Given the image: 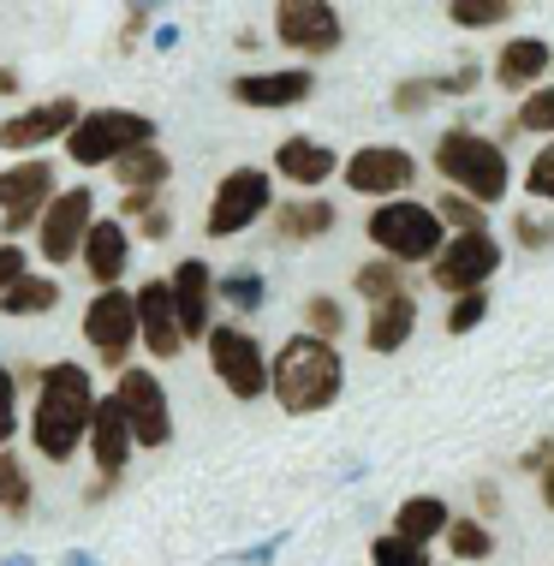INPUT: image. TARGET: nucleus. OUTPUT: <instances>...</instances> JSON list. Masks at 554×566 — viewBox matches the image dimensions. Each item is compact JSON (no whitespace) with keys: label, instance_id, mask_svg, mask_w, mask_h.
I'll return each mask as SVG.
<instances>
[{"label":"nucleus","instance_id":"obj_1","mask_svg":"<svg viewBox=\"0 0 554 566\" xmlns=\"http://www.w3.org/2000/svg\"><path fill=\"white\" fill-rule=\"evenodd\" d=\"M90 411H96V388H90L84 364H49L36 376V411H30V441L42 459H72L79 441L90 436Z\"/></svg>","mask_w":554,"mask_h":566},{"label":"nucleus","instance_id":"obj_2","mask_svg":"<svg viewBox=\"0 0 554 566\" xmlns=\"http://www.w3.org/2000/svg\"><path fill=\"white\" fill-rule=\"evenodd\" d=\"M341 381H346L341 352L328 340H316V334H292L281 346V358L269 364V394L281 400V411H292V418L328 411L341 400Z\"/></svg>","mask_w":554,"mask_h":566},{"label":"nucleus","instance_id":"obj_3","mask_svg":"<svg viewBox=\"0 0 554 566\" xmlns=\"http://www.w3.org/2000/svg\"><path fill=\"white\" fill-rule=\"evenodd\" d=\"M436 174L448 179L459 197H471L477 209L501 203L506 197V156L495 137H477V132H441L436 144Z\"/></svg>","mask_w":554,"mask_h":566},{"label":"nucleus","instance_id":"obj_4","mask_svg":"<svg viewBox=\"0 0 554 566\" xmlns=\"http://www.w3.org/2000/svg\"><path fill=\"white\" fill-rule=\"evenodd\" d=\"M364 233H369V244H376V251H388L394 263H424V256H441V251H448V227H441L436 203H406V197L369 209Z\"/></svg>","mask_w":554,"mask_h":566},{"label":"nucleus","instance_id":"obj_5","mask_svg":"<svg viewBox=\"0 0 554 566\" xmlns=\"http://www.w3.org/2000/svg\"><path fill=\"white\" fill-rule=\"evenodd\" d=\"M156 144V119L132 114V108H90L66 137V156L79 167H102V161H126L132 149Z\"/></svg>","mask_w":554,"mask_h":566},{"label":"nucleus","instance_id":"obj_6","mask_svg":"<svg viewBox=\"0 0 554 566\" xmlns=\"http://www.w3.org/2000/svg\"><path fill=\"white\" fill-rule=\"evenodd\" d=\"M209 370H215V381H221L233 400H257V394H269L263 346H257V334H244L233 323L209 328Z\"/></svg>","mask_w":554,"mask_h":566},{"label":"nucleus","instance_id":"obj_7","mask_svg":"<svg viewBox=\"0 0 554 566\" xmlns=\"http://www.w3.org/2000/svg\"><path fill=\"white\" fill-rule=\"evenodd\" d=\"M114 406H119V418H126L137 448H161L174 436V411H167V388L156 381V370H132L126 364L114 381Z\"/></svg>","mask_w":554,"mask_h":566},{"label":"nucleus","instance_id":"obj_8","mask_svg":"<svg viewBox=\"0 0 554 566\" xmlns=\"http://www.w3.org/2000/svg\"><path fill=\"white\" fill-rule=\"evenodd\" d=\"M269 197H274V186H269L263 167H233V174L215 186V197H209V221H203L209 239H233L251 221H263L269 216Z\"/></svg>","mask_w":554,"mask_h":566},{"label":"nucleus","instance_id":"obj_9","mask_svg":"<svg viewBox=\"0 0 554 566\" xmlns=\"http://www.w3.org/2000/svg\"><path fill=\"white\" fill-rule=\"evenodd\" d=\"M84 340L102 352L107 370H126V352L137 340V298L119 293V286H107L102 298H90L84 311Z\"/></svg>","mask_w":554,"mask_h":566},{"label":"nucleus","instance_id":"obj_10","mask_svg":"<svg viewBox=\"0 0 554 566\" xmlns=\"http://www.w3.org/2000/svg\"><path fill=\"white\" fill-rule=\"evenodd\" d=\"M501 269V244L489 239V233H459L448 239V251L436 256V286H448L453 298H466V293H483L489 286V274Z\"/></svg>","mask_w":554,"mask_h":566},{"label":"nucleus","instance_id":"obj_11","mask_svg":"<svg viewBox=\"0 0 554 566\" xmlns=\"http://www.w3.org/2000/svg\"><path fill=\"white\" fill-rule=\"evenodd\" d=\"M274 36L299 54H334L341 49V12L328 0H281L274 7Z\"/></svg>","mask_w":554,"mask_h":566},{"label":"nucleus","instance_id":"obj_12","mask_svg":"<svg viewBox=\"0 0 554 566\" xmlns=\"http://www.w3.org/2000/svg\"><path fill=\"white\" fill-rule=\"evenodd\" d=\"M341 179L358 197H388L394 203V197L418 179V161H411L406 149H394V144H364L352 161H341Z\"/></svg>","mask_w":554,"mask_h":566},{"label":"nucleus","instance_id":"obj_13","mask_svg":"<svg viewBox=\"0 0 554 566\" xmlns=\"http://www.w3.org/2000/svg\"><path fill=\"white\" fill-rule=\"evenodd\" d=\"M90 221H96V197H90V186L54 191V203L42 209V256H49V263H72V256L84 251Z\"/></svg>","mask_w":554,"mask_h":566},{"label":"nucleus","instance_id":"obj_14","mask_svg":"<svg viewBox=\"0 0 554 566\" xmlns=\"http://www.w3.org/2000/svg\"><path fill=\"white\" fill-rule=\"evenodd\" d=\"M54 203V167L49 161H19L0 174V209H7V233H24L42 209Z\"/></svg>","mask_w":554,"mask_h":566},{"label":"nucleus","instance_id":"obj_15","mask_svg":"<svg viewBox=\"0 0 554 566\" xmlns=\"http://www.w3.org/2000/svg\"><path fill=\"white\" fill-rule=\"evenodd\" d=\"M79 119H84V108L72 96L36 102V108L12 114L7 126H0V149H42V144H54V137H72Z\"/></svg>","mask_w":554,"mask_h":566},{"label":"nucleus","instance_id":"obj_16","mask_svg":"<svg viewBox=\"0 0 554 566\" xmlns=\"http://www.w3.org/2000/svg\"><path fill=\"white\" fill-rule=\"evenodd\" d=\"M174 311H179V334L185 340H209V304H215V281H209V263L203 256H185L174 269Z\"/></svg>","mask_w":554,"mask_h":566},{"label":"nucleus","instance_id":"obj_17","mask_svg":"<svg viewBox=\"0 0 554 566\" xmlns=\"http://www.w3.org/2000/svg\"><path fill=\"white\" fill-rule=\"evenodd\" d=\"M137 334H144V346L156 352V358H174V352L185 346L179 311H174V286H167V281L137 286Z\"/></svg>","mask_w":554,"mask_h":566},{"label":"nucleus","instance_id":"obj_18","mask_svg":"<svg viewBox=\"0 0 554 566\" xmlns=\"http://www.w3.org/2000/svg\"><path fill=\"white\" fill-rule=\"evenodd\" d=\"M311 90H316V78L304 66H292V72H244V78H233V102L239 108H299Z\"/></svg>","mask_w":554,"mask_h":566},{"label":"nucleus","instance_id":"obj_19","mask_svg":"<svg viewBox=\"0 0 554 566\" xmlns=\"http://www.w3.org/2000/svg\"><path fill=\"white\" fill-rule=\"evenodd\" d=\"M79 256H84L90 281H102V293H107V286H119V274H126V256H132L126 227H119V221H90Z\"/></svg>","mask_w":554,"mask_h":566},{"label":"nucleus","instance_id":"obj_20","mask_svg":"<svg viewBox=\"0 0 554 566\" xmlns=\"http://www.w3.org/2000/svg\"><path fill=\"white\" fill-rule=\"evenodd\" d=\"M90 453H96L102 478H119V471H126V459H132V430H126V418H119L114 394L96 400V411H90Z\"/></svg>","mask_w":554,"mask_h":566},{"label":"nucleus","instance_id":"obj_21","mask_svg":"<svg viewBox=\"0 0 554 566\" xmlns=\"http://www.w3.org/2000/svg\"><path fill=\"white\" fill-rule=\"evenodd\" d=\"M274 174L292 179V186H322L328 174H341V156L328 144H316V137H286L274 149Z\"/></svg>","mask_w":554,"mask_h":566},{"label":"nucleus","instance_id":"obj_22","mask_svg":"<svg viewBox=\"0 0 554 566\" xmlns=\"http://www.w3.org/2000/svg\"><path fill=\"white\" fill-rule=\"evenodd\" d=\"M548 66H554V54H548L543 36H513V42H506V49L495 54V84H506V90H531Z\"/></svg>","mask_w":554,"mask_h":566},{"label":"nucleus","instance_id":"obj_23","mask_svg":"<svg viewBox=\"0 0 554 566\" xmlns=\"http://www.w3.org/2000/svg\"><path fill=\"white\" fill-rule=\"evenodd\" d=\"M448 525H453V513H448V501H441V495H411V501H399V513H394V537H406L418 548H429L436 537H448Z\"/></svg>","mask_w":554,"mask_h":566},{"label":"nucleus","instance_id":"obj_24","mask_svg":"<svg viewBox=\"0 0 554 566\" xmlns=\"http://www.w3.org/2000/svg\"><path fill=\"white\" fill-rule=\"evenodd\" d=\"M411 328H418V298L399 293V298H388V304H376L364 340H369V352H399V346L411 340Z\"/></svg>","mask_w":554,"mask_h":566},{"label":"nucleus","instance_id":"obj_25","mask_svg":"<svg viewBox=\"0 0 554 566\" xmlns=\"http://www.w3.org/2000/svg\"><path fill=\"white\" fill-rule=\"evenodd\" d=\"M334 203H281V221H274V233H281V244H304V239H322V233H334Z\"/></svg>","mask_w":554,"mask_h":566},{"label":"nucleus","instance_id":"obj_26","mask_svg":"<svg viewBox=\"0 0 554 566\" xmlns=\"http://www.w3.org/2000/svg\"><path fill=\"white\" fill-rule=\"evenodd\" d=\"M60 304V281H49V274H19V281L7 286V298H0V311L7 316H42V311H54Z\"/></svg>","mask_w":554,"mask_h":566},{"label":"nucleus","instance_id":"obj_27","mask_svg":"<svg viewBox=\"0 0 554 566\" xmlns=\"http://www.w3.org/2000/svg\"><path fill=\"white\" fill-rule=\"evenodd\" d=\"M114 174H119V186H126V191H161L167 186V156H161L156 144L132 149L126 161H114Z\"/></svg>","mask_w":554,"mask_h":566},{"label":"nucleus","instance_id":"obj_28","mask_svg":"<svg viewBox=\"0 0 554 566\" xmlns=\"http://www.w3.org/2000/svg\"><path fill=\"white\" fill-rule=\"evenodd\" d=\"M358 281V293L369 298V304H388V298H399L406 293V269H394V263H381V256H369V263L352 274Z\"/></svg>","mask_w":554,"mask_h":566},{"label":"nucleus","instance_id":"obj_29","mask_svg":"<svg viewBox=\"0 0 554 566\" xmlns=\"http://www.w3.org/2000/svg\"><path fill=\"white\" fill-rule=\"evenodd\" d=\"M0 507H7L12 518L30 513V471L19 453H0Z\"/></svg>","mask_w":554,"mask_h":566},{"label":"nucleus","instance_id":"obj_30","mask_svg":"<svg viewBox=\"0 0 554 566\" xmlns=\"http://www.w3.org/2000/svg\"><path fill=\"white\" fill-rule=\"evenodd\" d=\"M453 24L466 30H489V24H513V0H453L448 7Z\"/></svg>","mask_w":554,"mask_h":566},{"label":"nucleus","instance_id":"obj_31","mask_svg":"<svg viewBox=\"0 0 554 566\" xmlns=\"http://www.w3.org/2000/svg\"><path fill=\"white\" fill-rule=\"evenodd\" d=\"M448 548H453V560H489V555H495V537H489L477 518H453V525H448Z\"/></svg>","mask_w":554,"mask_h":566},{"label":"nucleus","instance_id":"obj_32","mask_svg":"<svg viewBox=\"0 0 554 566\" xmlns=\"http://www.w3.org/2000/svg\"><path fill=\"white\" fill-rule=\"evenodd\" d=\"M506 126H513V132H554V84H543V90H531V96L525 102H519V114L513 119H506Z\"/></svg>","mask_w":554,"mask_h":566},{"label":"nucleus","instance_id":"obj_33","mask_svg":"<svg viewBox=\"0 0 554 566\" xmlns=\"http://www.w3.org/2000/svg\"><path fill=\"white\" fill-rule=\"evenodd\" d=\"M436 216H441V227H453V239H459V233H489V227H483V209H477L471 197H459V191L441 197Z\"/></svg>","mask_w":554,"mask_h":566},{"label":"nucleus","instance_id":"obj_34","mask_svg":"<svg viewBox=\"0 0 554 566\" xmlns=\"http://www.w3.org/2000/svg\"><path fill=\"white\" fill-rule=\"evenodd\" d=\"M304 323H311L316 340H328V346H334V334L346 328V316H341V304H334L328 293H316V298H304Z\"/></svg>","mask_w":554,"mask_h":566},{"label":"nucleus","instance_id":"obj_35","mask_svg":"<svg viewBox=\"0 0 554 566\" xmlns=\"http://www.w3.org/2000/svg\"><path fill=\"white\" fill-rule=\"evenodd\" d=\"M369 560H376V566H429L424 548H418V543H406V537H394V531L369 543Z\"/></svg>","mask_w":554,"mask_h":566},{"label":"nucleus","instance_id":"obj_36","mask_svg":"<svg viewBox=\"0 0 554 566\" xmlns=\"http://www.w3.org/2000/svg\"><path fill=\"white\" fill-rule=\"evenodd\" d=\"M12 430H19V376L0 370V453H7Z\"/></svg>","mask_w":554,"mask_h":566},{"label":"nucleus","instance_id":"obj_37","mask_svg":"<svg viewBox=\"0 0 554 566\" xmlns=\"http://www.w3.org/2000/svg\"><path fill=\"white\" fill-rule=\"evenodd\" d=\"M221 298L233 304V311H257V304H263V281H257V274H227Z\"/></svg>","mask_w":554,"mask_h":566},{"label":"nucleus","instance_id":"obj_38","mask_svg":"<svg viewBox=\"0 0 554 566\" xmlns=\"http://www.w3.org/2000/svg\"><path fill=\"white\" fill-rule=\"evenodd\" d=\"M489 316V298L483 293H466V298H453V311H448V334H471L477 323Z\"/></svg>","mask_w":554,"mask_h":566},{"label":"nucleus","instance_id":"obj_39","mask_svg":"<svg viewBox=\"0 0 554 566\" xmlns=\"http://www.w3.org/2000/svg\"><path fill=\"white\" fill-rule=\"evenodd\" d=\"M525 191L543 197V203H554V144L536 149V161H531V174H525Z\"/></svg>","mask_w":554,"mask_h":566},{"label":"nucleus","instance_id":"obj_40","mask_svg":"<svg viewBox=\"0 0 554 566\" xmlns=\"http://www.w3.org/2000/svg\"><path fill=\"white\" fill-rule=\"evenodd\" d=\"M429 96H436V84L411 78V84H399V90H394V108H399V114H418V108H429Z\"/></svg>","mask_w":554,"mask_h":566},{"label":"nucleus","instance_id":"obj_41","mask_svg":"<svg viewBox=\"0 0 554 566\" xmlns=\"http://www.w3.org/2000/svg\"><path fill=\"white\" fill-rule=\"evenodd\" d=\"M156 216V191H126V203H119V221H149Z\"/></svg>","mask_w":554,"mask_h":566},{"label":"nucleus","instance_id":"obj_42","mask_svg":"<svg viewBox=\"0 0 554 566\" xmlns=\"http://www.w3.org/2000/svg\"><path fill=\"white\" fill-rule=\"evenodd\" d=\"M19 274H24V251L19 244H0V298H7V286L19 281Z\"/></svg>","mask_w":554,"mask_h":566},{"label":"nucleus","instance_id":"obj_43","mask_svg":"<svg viewBox=\"0 0 554 566\" xmlns=\"http://www.w3.org/2000/svg\"><path fill=\"white\" fill-rule=\"evenodd\" d=\"M513 233H519V244H536V251H543V244L554 239L548 227H543V221H531V216H519V221H513Z\"/></svg>","mask_w":554,"mask_h":566},{"label":"nucleus","instance_id":"obj_44","mask_svg":"<svg viewBox=\"0 0 554 566\" xmlns=\"http://www.w3.org/2000/svg\"><path fill=\"white\" fill-rule=\"evenodd\" d=\"M436 90H448V96H466V90H477V66H466V72H453V78H441Z\"/></svg>","mask_w":554,"mask_h":566},{"label":"nucleus","instance_id":"obj_45","mask_svg":"<svg viewBox=\"0 0 554 566\" xmlns=\"http://www.w3.org/2000/svg\"><path fill=\"white\" fill-rule=\"evenodd\" d=\"M536 478H543V507L554 513V453H548V465H543V471H536Z\"/></svg>","mask_w":554,"mask_h":566},{"label":"nucleus","instance_id":"obj_46","mask_svg":"<svg viewBox=\"0 0 554 566\" xmlns=\"http://www.w3.org/2000/svg\"><path fill=\"white\" fill-rule=\"evenodd\" d=\"M144 239H167V216H161V209H156V216L144 221Z\"/></svg>","mask_w":554,"mask_h":566},{"label":"nucleus","instance_id":"obj_47","mask_svg":"<svg viewBox=\"0 0 554 566\" xmlns=\"http://www.w3.org/2000/svg\"><path fill=\"white\" fill-rule=\"evenodd\" d=\"M12 90H19V72H12V66H0V96H12Z\"/></svg>","mask_w":554,"mask_h":566}]
</instances>
